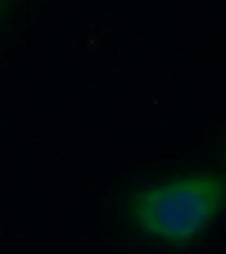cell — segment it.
<instances>
[{
  "label": "cell",
  "instance_id": "cell-1",
  "mask_svg": "<svg viewBox=\"0 0 226 254\" xmlns=\"http://www.w3.org/2000/svg\"><path fill=\"white\" fill-rule=\"evenodd\" d=\"M226 205V179L203 173L143 190L133 199L131 214L143 233L168 244L189 242Z\"/></svg>",
  "mask_w": 226,
  "mask_h": 254
},
{
  "label": "cell",
  "instance_id": "cell-2",
  "mask_svg": "<svg viewBox=\"0 0 226 254\" xmlns=\"http://www.w3.org/2000/svg\"><path fill=\"white\" fill-rule=\"evenodd\" d=\"M16 0H0V25L5 20V16L9 14V11L12 9Z\"/></svg>",
  "mask_w": 226,
  "mask_h": 254
}]
</instances>
